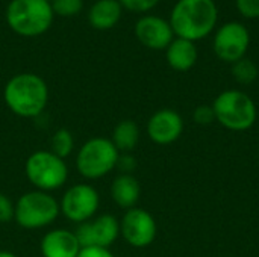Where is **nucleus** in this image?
Here are the masks:
<instances>
[{
	"label": "nucleus",
	"instance_id": "nucleus-1",
	"mask_svg": "<svg viewBox=\"0 0 259 257\" xmlns=\"http://www.w3.org/2000/svg\"><path fill=\"white\" fill-rule=\"evenodd\" d=\"M217 21L219 8L214 0H178L168 18L175 36L193 42L209 36Z\"/></svg>",
	"mask_w": 259,
	"mask_h": 257
},
{
	"label": "nucleus",
	"instance_id": "nucleus-2",
	"mask_svg": "<svg viewBox=\"0 0 259 257\" xmlns=\"http://www.w3.org/2000/svg\"><path fill=\"white\" fill-rule=\"evenodd\" d=\"M8 109L21 118H35L49 103V86L33 73H20L8 80L3 91Z\"/></svg>",
	"mask_w": 259,
	"mask_h": 257
},
{
	"label": "nucleus",
	"instance_id": "nucleus-3",
	"mask_svg": "<svg viewBox=\"0 0 259 257\" xmlns=\"http://www.w3.org/2000/svg\"><path fill=\"white\" fill-rule=\"evenodd\" d=\"M52 5L44 0H11L6 8V23L21 36H39L53 23Z\"/></svg>",
	"mask_w": 259,
	"mask_h": 257
},
{
	"label": "nucleus",
	"instance_id": "nucleus-4",
	"mask_svg": "<svg viewBox=\"0 0 259 257\" xmlns=\"http://www.w3.org/2000/svg\"><path fill=\"white\" fill-rule=\"evenodd\" d=\"M212 109L215 121L232 132L249 130L253 127L258 117L255 101L249 94L240 89H226L220 92L212 103Z\"/></svg>",
	"mask_w": 259,
	"mask_h": 257
},
{
	"label": "nucleus",
	"instance_id": "nucleus-5",
	"mask_svg": "<svg viewBox=\"0 0 259 257\" xmlns=\"http://www.w3.org/2000/svg\"><path fill=\"white\" fill-rule=\"evenodd\" d=\"M61 214L58 200L44 191H30L23 194L15 203L14 221L27 230L42 229L56 221Z\"/></svg>",
	"mask_w": 259,
	"mask_h": 257
},
{
	"label": "nucleus",
	"instance_id": "nucleus-6",
	"mask_svg": "<svg viewBox=\"0 0 259 257\" xmlns=\"http://www.w3.org/2000/svg\"><path fill=\"white\" fill-rule=\"evenodd\" d=\"M118 150L109 138L97 136L88 139L76 155V168L88 180L102 179L117 168Z\"/></svg>",
	"mask_w": 259,
	"mask_h": 257
},
{
	"label": "nucleus",
	"instance_id": "nucleus-7",
	"mask_svg": "<svg viewBox=\"0 0 259 257\" xmlns=\"http://www.w3.org/2000/svg\"><path fill=\"white\" fill-rule=\"evenodd\" d=\"M27 180L38 191L52 192L65 185L68 168L64 159L53 155L50 150H38L32 153L24 165Z\"/></svg>",
	"mask_w": 259,
	"mask_h": 257
},
{
	"label": "nucleus",
	"instance_id": "nucleus-8",
	"mask_svg": "<svg viewBox=\"0 0 259 257\" xmlns=\"http://www.w3.org/2000/svg\"><path fill=\"white\" fill-rule=\"evenodd\" d=\"M99 204L100 195L97 189L88 183H77L64 192L59 208L68 221L82 224L96 217Z\"/></svg>",
	"mask_w": 259,
	"mask_h": 257
},
{
	"label": "nucleus",
	"instance_id": "nucleus-9",
	"mask_svg": "<svg viewBox=\"0 0 259 257\" xmlns=\"http://www.w3.org/2000/svg\"><path fill=\"white\" fill-rule=\"evenodd\" d=\"M250 47V32L238 21H229L220 26L214 33L212 48L215 56L228 64H234L243 58Z\"/></svg>",
	"mask_w": 259,
	"mask_h": 257
},
{
	"label": "nucleus",
	"instance_id": "nucleus-10",
	"mask_svg": "<svg viewBox=\"0 0 259 257\" xmlns=\"http://www.w3.org/2000/svg\"><path fill=\"white\" fill-rule=\"evenodd\" d=\"M120 235L131 247L146 248L156 239L158 226L150 212L141 208H132L124 212L120 221Z\"/></svg>",
	"mask_w": 259,
	"mask_h": 257
},
{
	"label": "nucleus",
	"instance_id": "nucleus-11",
	"mask_svg": "<svg viewBox=\"0 0 259 257\" xmlns=\"http://www.w3.org/2000/svg\"><path fill=\"white\" fill-rule=\"evenodd\" d=\"M74 235L82 248H109L120 236V220L111 214H103L87 223L77 224Z\"/></svg>",
	"mask_w": 259,
	"mask_h": 257
},
{
	"label": "nucleus",
	"instance_id": "nucleus-12",
	"mask_svg": "<svg viewBox=\"0 0 259 257\" xmlns=\"http://www.w3.org/2000/svg\"><path fill=\"white\" fill-rule=\"evenodd\" d=\"M135 35L144 47L152 50H165L175 39L168 20L159 15L141 17L135 24Z\"/></svg>",
	"mask_w": 259,
	"mask_h": 257
},
{
	"label": "nucleus",
	"instance_id": "nucleus-13",
	"mask_svg": "<svg viewBox=\"0 0 259 257\" xmlns=\"http://www.w3.org/2000/svg\"><path fill=\"white\" fill-rule=\"evenodd\" d=\"M184 132V120L173 109H159L147 121V135L158 145L176 142Z\"/></svg>",
	"mask_w": 259,
	"mask_h": 257
},
{
	"label": "nucleus",
	"instance_id": "nucleus-14",
	"mask_svg": "<svg viewBox=\"0 0 259 257\" xmlns=\"http://www.w3.org/2000/svg\"><path fill=\"white\" fill-rule=\"evenodd\" d=\"M39 248L42 257H77L82 247L74 232L55 229L42 236Z\"/></svg>",
	"mask_w": 259,
	"mask_h": 257
},
{
	"label": "nucleus",
	"instance_id": "nucleus-15",
	"mask_svg": "<svg viewBox=\"0 0 259 257\" xmlns=\"http://www.w3.org/2000/svg\"><path fill=\"white\" fill-rule=\"evenodd\" d=\"M165 58L168 65L175 71H188L191 70L197 59H199V50L196 42L184 39V38H176L170 42V45L165 48Z\"/></svg>",
	"mask_w": 259,
	"mask_h": 257
},
{
	"label": "nucleus",
	"instance_id": "nucleus-16",
	"mask_svg": "<svg viewBox=\"0 0 259 257\" xmlns=\"http://www.w3.org/2000/svg\"><path fill=\"white\" fill-rule=\"evenodd\" d=\"M140 195H141L140 182L132 174H120L114 179L111 185V197L118 208L124 211L137 208Z\"/></svg>",
	"mask_w": 259,
	"mask_h": 257
},
{
	"label": "nucleus",
	"instance_id": "nucleus-17",
	"mask_svg": "<svg viewBox=\"0 0 259 257\" xmlns=\"http://www.w3.org/2000/svg\"><path fill=\"white\" fill-rule=\"evenodd\" d=\"M121 12L123 6L118 0H97L88 12V20L94 29L106 30L120 21Z\"/></svg>",
	"mask_w": 259,
	"mask_h": 257
},
{
	"label": "nucleus",
	"instance_id": "nucleus-18",
	"mask_svg": "<svg viewBox=\"0 0 259 257\" xmlns=\"http://www.w3.org/2000/svg\"><path fill=\"white\" fill-rule=\"evenodd\" d=\"M140 141V127L134 120H121L112 130L111 142L118 153H132Z\"/></svg>",
	"mask_w": 259,
	"mask_h": 257
},
{
	"label": "nucleus",
	"instance_id": "nucleus-19",
	"mask_svg": "<svg viewBox=\"0 0 259 257\" xmlns=\"http://www.w3.org/2000/svg\"><path fill=\"white\" fill-rule=\"evenodd\" d=\"M74 148V138L70 130L58 129L50 139V151L61 159L68 158Z\"/></svg>",
	"mask_w": 259,
	"mask_h": 257
},
{
	"label": "nucleus",
	"instance_id": "nucleus-20",
	"mask_svg": "<svg viewBox=\"0 0 259 257\" xmlns=\"http://www.w3.org/2000/svg\"><path fill=\"white\" fill-rule=\"evenodd\" d=\"M231 71H232L234 79L238 83H241V85H250V83H253L258 79L259 74L256 64L253 61L247 59V58H243V59L234 62Z\"/></svg>",
	"mask_w": 259,
	"mask_h": 257
},
{
	"label": "nucleus",
	"instance_id": "nucleus-21",
	"mask_svg": "<svg viewBox=\"0 0 259 257\" xmlns=\"http://www.w3.org/2000/svg\"><path fill=\"white\" fill-rule=\"evenodd\" d=\"M50 5L53 14H58L61 17H71L82 11L83 0H53Z\"/></svg>",
	"mask_w": 259,
	"mask_h": 257
},
{
	"label": "nucleus",
	"instance_id": "nucleus-22",
	"mask_svg": "<svg viewBox=\"0 0 259 257\" xmlns=\"http://www.w3.org/2000/svg\"><path fill=\"white\" fill-rule=\"evenodd\" d=\"M118 2L124 9L140 14L152 11L159 3V0H118Z\"/></svg>",
	"mask_w": 259,
	"mask_h": 257
},
{
	"label": "nucleus",
	"instance_id": "nucleus-23",
	"mask_svg": "<svg viewBox=\"0 0 259 257\" xmlns=\"http://www.w3.org/2000/svg\"><path fill=\"white\" fill-rule=\"evenodd\" d=\"M15 203L5 194L0 192V224H8L14 220Z\"/></svg>",
	"mask_w": 259,
	"mask_h": 257
},
{
	"label": "nucleus",
	"instance_id": "nucleus-24",
	"mask_svg": "<svg viewBox=\"0 0 259 257\" xmlns=\"http://www.w3.org/2000/svg\"><path fill=\"white\" fill-rule=\"evenodd\" d=\"M235 5L244 18H259V0H235Z\"/></svg>",
	"mask_w": 259,
	"mask_h": 257
},
{
	"label": "nucleus",
	"instance_id": "nucleus-25",
	"mask_svg": "<svg viewBox=\"0 0 259 257\" xmlns=\"http://www.w3.org/2000/svg\"><path fill=\"white\" fill-rule=\"evenodd\" d=\"M193 120H194V123H197L200 126H209L212 121H215V114H214L212 106L203 105V106L196 108L194 114H193Z\"/></svg>",
	"mask_w": 259,
	"mask_h": 257
},
{
	"label": "nucleus",
	"instance_id": "nucleus-26",
	"mask_svg": "<svg viewBox=\"0 0 259 257\" xmlns=\"http://www.w3.org/2000/svg\"><path fill=\"white\" fill-rule=\"evenodd\" d=\"M135 167H137V162L131 153H120L117 168L121 170V174H131L135 170Z\"/></svg>",
	"mask_w": 259,
	"mask_h": 257
},
{
	"label": "nucleus",
	"instance_id": "nucleus-27",
	"mask_svg": "<svg viewBox=\"0 0 259 257\" xmlns=\"http://www.w3.org/2000/svg\"><path fill=\"white\" fill-rule=\"evenodd\" d=\"M77 257H115L109 248H99V247H87L80 248Z\"/></svg>",
	"mask_w": 259,
	"mask_h": 257
},
{
	"label": "nucleus",
	"instance_id": "nucleus-28",
	"mask_svg": "<svg viewBox=\"0 0 259 257\" xmlns=\"http://www.w3.org/2000/svg\"><path fill=\"white\" fill-rule=\"evenodd\" d=\"M0 257H17L14 253H11V251H6V250H2L0 251Z\"/></svg>",
	"mask_w": 259,
	"mask_h": 257
},
{
	"label": "nucleus",
	"instance_id": "nucleus-29",
	"mask_svg": "<svg viewBox=\"0 0 259 257\" xmlns=\"http://www.w3.org/2000/svg\"><path fill=\"white\" fill-rule=\"evenodd\" d=\"M44 2H47V3H52L53 0H44Z\"/></svg>",
	"mask_w": 259,
	"mask_h": 257
}]
</instances>
